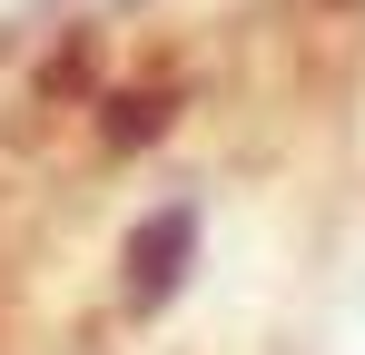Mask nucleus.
Wrapping results in <instances>:
<instances>
[{
    "label": "nucleus",
    "instance_id": "f257e3e1",
    "mask_svg": "<svg viewBox=\"0 0 365 355\" xmlns=\"http://www.w3.org/2000/svg\"><path fill=\"white\" fill-rule=\"evenodd\" d=\"M187 257H197V207L168 197L158 217H138V237H128V306L158 316V306L187 287Z\"/></svg>",
    "mask_w": 365,
    "mask_h": 355
}]
</instances>
